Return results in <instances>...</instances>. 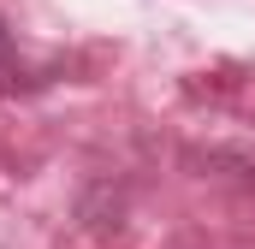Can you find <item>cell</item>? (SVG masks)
Returning a JSON list of instances; mask_svg holds the SVG:
<instances>
[{
  "label": "cell",
  "mask_w": 255,
  "mask_h": 249,
  "mask_svg": "<svg viewBox=\"0 0 255 249\" xmlns=\"http://www.w3.org/2000/svg\"><path fill=\"white\" fill-rule=\"evenodd\" d=\"M0 65H6V30H0Z\"/></svg>",
  "instance_id": "6da1fadb"
}]
</instances>
